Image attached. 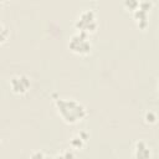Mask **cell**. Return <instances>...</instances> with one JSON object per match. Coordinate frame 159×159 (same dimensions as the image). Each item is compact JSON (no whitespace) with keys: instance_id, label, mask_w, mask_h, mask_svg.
I'll return each instance as SVG.
<instances>
[{"instance_id":"6da1fadb","label":"cell","mask_w":159,"mask_h":159,"mask_svg":"<svg viewBox=\"0 0 159 159\" xmlns=\"http://www.w3.org/2000/svg\"><path fill=\"white\" fill-rule=\"evenodd\" d=\"M55 104L58 113L67 123H77L78 120H82L87 114L83 104L73 98H56Z\"/></svg>"},{"instance_id":"7a4b0ae2","label":"cell","mask_w":159,"mask_h":159,"mask_svg":"<svg viewBox=\"0 0 159 159\" xmlns=\"http://www.w3.org/2000/svg\"><path fill=\"white\" fill-rule=\"evenodd\" d=\"M68 47L73 52H76V53L84 55V53H88L91 51V42H89L86 32L80 31V32L75 34L71 37L70 43H68Z\"/></svg>"},{"instance_id":"3957f363","label":"cell","mask_w":159,"mask_h":159,"mask_svg":"<svg viewBox=\"0 0 159 159\" xmlns=\"http://www.w3.org/2000/svg\"><path fill=\"white\" fill-rule=\"evenodd\" d=\"M76 27L80 31L87 32V31H94L97 27V21H96V15L92 10H86L81 12L78 19L76 20Z\"/></svg>"},{"instance_id":"277c9868","label":"cell","mask_w":159,"mask_h":159,"mask_svg":"<svg viewBox=\"0 0 159 159\" xmlns=\"http://www.w3.org/2000/svg\"><path fill=\"white\" fill-rule=\"evenodd\" d=\"M10 87L15 93H25L30 88V80L25 75H15L10 80Z\"/></svg>"},{"instance_id":"5b68a950","label":"cell","mask_w":159,"mask_h":159,"mask_svg":"<svg viewBox=\"0 0 159 159\" xmlns=\"http://www.w3.org/2000/svg\"><path fill=\"white\" fill-rule=\"evenodd\" d=\"M134 150H135V157L137 158H147V155H145V153H143V152H147V153H149V148L147 147V144L144 143V142H138L137 143V145H135V148H134ZM150 154V153H149Z\"/></svg>"}]
</instances>
